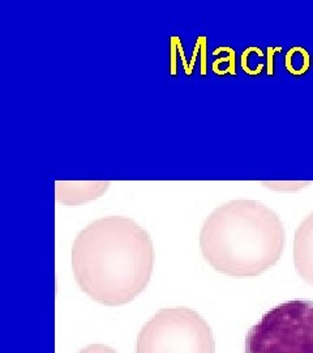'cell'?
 <instances>
[{
    "label": "cell",
    "mask_w": 313,
    "mask_h": 353,
    "mask_svg": "<svg viewBox=\"0 0 313 353\" xmlns=\"http://www.w3.org/2000/svg\"><path fill=\"white\" fill-rule=\"evenodd\" d=\"M110 186L103 181H58L55 182L56 201L64 205H81L102 196Z\"/></svg>",
    "instance_id": "obj_5"
},
{
    "label": "cell",
    "mask_w": 313,
    "mask_h": 353,
    "mask_svg": "<svg viewBox=\"0 0 313 353\" xmlns=\"http://www.w3.org/2000/svg\"><path fill=\"white\" fill-rule=\"evenodd\" d=\"M78 353H118L113 348L110 347H106L103 344H91L88 345L87 348L81 350Z\"/></svg>",
    "instance_id": "obj_9"
},
{
    "label": "cell",
    "mask_w": 313,
    "mask_h": 353,
    "mask_svg": "<svg viewBox=\"0 0 313 353\" xmlns=\"http://www.w3.org/2000/svg\"><path fill=\"white\" fill-rule=\"evenodd\" d=\"M282 220L256 201L215 208L200 232L201 252L215 271L233 278L259 276L278 263L285 249Z\"/></svg>",
    "instance_id": "obj_2"
},
{
    "label": "cell",
    "mask_w": 313,
    "mask_h": 353,
    "mask_svg": "<svg viewBox=\"0 0 313 353\" xmlns=\"http://www.w3.org/2000/svg\"><path fill=\"white\" fill-rule=\"evenodd\" d=\"M279 50H281L279 48H277V49L269 48V71H268V75H273V62H272V59H273V54H274L276 51Z\"/></svg>",
    "instance_id": "obj_10"
},
{
    "label": "cell",
    "mask_w": 313,
    "mask_h": 353,
    "mask_svg": "<svg viewBox=\"0 0 313 353\" xmlns=\"http://www.w3.org/2000/svg\"><path fill=\"white\" fill-rule=\"evenodd\" d=\"M136 353H215L212 328L188 307L162 309L138 334Z\"/></svg>",
    "instance_id": "obj_4"
},
{
    "label": "cell",
    "mask_w": 313,
    "mask_h": 353,
    "mask_svg": "<svg viewBox=\"0 0 313 353\" xmlns=\"http://www.w3.org/2000/svg\"><path fill=\"white\" fill-rule=\"evenodd\" d=\"M311 65L310 54L303 48H292L286 55V68L288 72L295 76H301L308 71Z\"/></svg>",
    "instance_id": "obj_7"
},
{
    "label": "cell",
    "mask_w": 313,
    "mask_h": 353,
    "mask_svg": "<svg viewBox=\"0 0 313 353\" xmlns=\"http://www.w3.org/2000/svg\"><path fill=\"white\" fill-rule=\"evenodd\" d=\"M154 249L149 233L132 219L102 217L76 236L72 268L78 287L107 306L131 303L148 287Z\"/></svg>",
    "instance_id": "obj_1"
},
{
    "label": "cell",
    "mask_w": 313,
    "mask_h": 353,
    "mask_svg": "<svg viewBox=\"0 0 313 353\" xmlns=\"http://www.w3.org/2000/svg\"><path fill=\"white\" fill-rule=\"evenodd\" d=\"M266 188L276 191H299L311 185V182H263Z\"/></svg>",
    "instance_id": "obj_8"
},
{
    "label": "cell",
    "mask_w": 313,
    "mask_h": 353,
    "mask_svg": "<svg viewBox=\"0 0 313 353\" xmlns=\"http://www.w3.org/2000/svg\"><path fill=\"white\" fill-rule=\"evenodd\" d=\"M246 353H313V301L281 303L248 331Z\"/></svg>",
    "instance_id": "obj_3"
},
{
    "label": "cell",
    "mask_w": 313,
    "mask_h": 353,
    "mask_svg": "<svg viewBox=\"0 0 313 353\" xmlns=\"http://www.w3.org/2000/svg\"><path fill=\"white\" fill-rule=\"evenodd\" d=\"M294 265L299 276L313 287V212L301 221L295 232Z\"/></svg>",
    "instance_id": "obj_6"
}]
</instances>
